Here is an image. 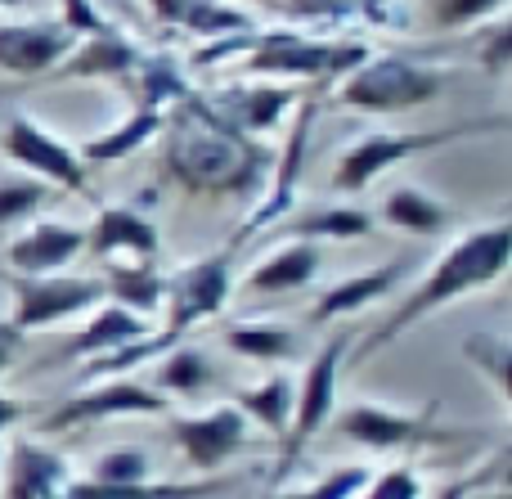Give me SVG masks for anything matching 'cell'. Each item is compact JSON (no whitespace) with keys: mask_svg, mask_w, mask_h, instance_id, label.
Returning a JSON list of instances; mask_svg holds the SVG:
<instances>
[{"mask_svg":"<svg viewBox=\"0 0 512 499\" xmlns=\"http://www.w3.org/2000/svg\"><path fill=\"white\" fill-rule=\"evenodd\" d=\"M153 459L144 455L140 446H117V450H104V455L90 459L86 468V482H99V486H131V482H149L153 477Z\"/></svg>","mask_w":512,"mask_h":499,"instance_id":"34","label":"cell"},{"mask_svg":"<svg viewBox=\"0 0 512 499\" xmlns=\"http://www.w3.org/2000/svg\"><path fill=\"white\" fill-rule=\"evenodd\" d=\"M409 266H414L409 257H391L373 270H360V275H346V279H337V284H328L324 293L315 297V306H310V324H328V320H346V315L369 311L373 302L391 297L405 284Z\"/></svg>","mask_w":512,"mask_h":499,"instance_id":"19","label":"cell"},{"mask_svg":"<svg viewBox=\"0 0 512 499\" xmlns=\"http://www.w3.org/2000/svg\"><path fill=\"white\" fill-rule=\"evenodd\" d=\"M0 5H9V0H0Z\"/></svg>","mask_w":512,"mask_h":499,"instance_id":"44","label":"cell"},{"mask_svg":"<svg viewBox=\"0 0 512 499\" xmlns=\"http://www.w3.org/2000/svg\"><path fill=\"white\" fill-rule=\"evenodd\" d=\"M319 266H324V257H319L315 243H288V248L256 261L248 275H243V293H252V297L301 293V288L319 275Z\"/></svg>","mask_w":512,"mask_h":499,"instance_id":"24","label":"cell"},{"mask_svg":"<svg viewBox=\"0 0 512 499\" xmlns=\"http://www.w3.org/2000/svg\"><path fill=\"white\" fill-rule=\"evenodd\" d=\"M239 477H203V482H131V486H99L86 477H72L63 499H216L234 491Z\"/></svg>","mask_w":512,"mask_h":499,"instance_id":"25","label":"cell"},{"mask_svg":"<svg viewBox=\"0 0 512 499\" xmlns=\"http://www.w3.org/2000/svg\"><path fill=\"white\" fill-rule=\"evenodd\" d=\"M207 108L221 117L230 131L239 135H270L274 126L288 117V108L301 99V86H288V81H230L216 95H203Z\"/></svg>","mask_w":512,"mask_h":499,"instance_id":"13","label":"cell"},{"mask_svg":"<svg viewBox=\"0 0 512 499\" xmlns=\"http://www.w3.org/2000/svg\"><path fill=\"white\" fill-rule=\"evenodd\" d=\"M162 126H167V113L131 108V117H126L122 126H108V131L90 135L77 158L81 162H122V158H131V153H140L149 140H158Z\"/></svg>","mask_w":512,"mask_h":499,"instance_id":"29","label":"cell"},{"mask_svg":"<svg viewBox=\"0 0 512 499\" xmlns=\"http://www.w3.org/2000/svg\"><path fill=\"white\" fill-rule=\"evenodd\" d=\"M364 482H369V468L346 464V468H333V473H324L319 482L297 486V491H283V495H274V499H355V495L364 491Z\"/></svg>","mask_w":512,"mask_h":499,"instance_id":"37","label":"cell"},{"mask_svg":"<svg viewBox=\"0 0 512 499\" xmlns=\"http://www.w3.org/2000/svg\"><path fill=\"white\" fill-rule=\"evenodd\" d=\"M508 0H423V18L436 32H459V27L486 23V18L504 14Z\"/></svg>","mask_w":512,"mask_h":499,"instance_id":"35","label":"cell"},{"mask_svg":"<svg viewBox=\"0 0 512 499\" xmlns=\"http://www.w3.org/2000/svg\"><path fill=\"white\" fill-rule=\"evenodd\" d=\"M45 198H50V185L36 176L0 180V225H14V221H23V216H32Z\"/></svg>","mask_w":512,"mask_h":499,"instance_id":"36","label":"cell"},{"mask_svg":"<svg viewBox=\"0 0 512 499\" xmlns=\"http://www.w3.org/2000/svg\"><path fill=\"white\" fill-rule=\"evenodd\" d=\"M9 297H14L9 324L18 333H36L99 306L104 302V284L81 275H14L9 279Z\"/></svg>","mask_w":512,"mask_h":499,"instance_id":"10","label":"cell"},{"mask_svg":"<svg viewBox=\"0 0 512 499\" xmlns=\"http://www.w3.org/2000/svg\"><path fill=\"white\" fill-rule=\"evenodd\" d=\"M68 482V459L41 441L14 437L0 450V499H63Z\"/></svg>","mask_w":512,"mask_h":499,"instance_id":"14","label":"cell"},{"mask_svg":"<svg viewBox=\"0 0 512 499\" xmlns=\"http://www.w3.org/2000/svg\"><path fill=\"white\" fill-rule=\"evenodd\" d=\"M292 401H297V383H292L288 374H270V378H261V383L243 387V392L234 396V410L248 423H261V428L279 441L283 432H288Z\"/></svg>","mask_w":512,"mask_h":499,"instance_id":"31","label":"cell"},{"mask_svg":"<svg viewBox=\"0 0 512 499\" xmlns=\"http://www.w3.org/2000/svg\"><path fill=\"white\" fill-rule=\"evenodd\" d=\"M477 63L490 72V77H504L508 63H512V27L508 18H499L495 27L477 32Z\"/></svg>","mask_w":512,"mask_h":499,"instance_id":"40","label":"cell"},{"mask_svg":"<svg viewBox=\"0 0 512 499\" xmlns=\"http://www.w3.org/2000/svg\"><path fill=\"white\" fill-rule=\"evenodd\" d=\"M221 378V369H216V360L207 356L198 342H176V347L167 351V356L158 360V369H153V392H162L171 401V396H203L207 387Z\"/></svg>","mask_w":512,"mask_h":499,"instance_id":"27","label":"cell"},{"mask_svg":"<svg viewBox=\"0 0 512 499\" xmlns=\"http://www.w3.org/2000/svg\"><path fill=\"white\" fill-rule=\"evenodd\" d=\"M81 36H72L59 18L36 23H0V72L9 77H50Z\"/></svg>","mask_w":512,"mask_h":499,"instance_id":"15","label":"cell"},{"mask_svg":"<svg viewBox=\"0 0 512 499\" xmlns=\"http://www.w3.org/2000/svg\"><path fill=\"white\" fill-rule=\"evenodd\" d=\"M153 18L162 27H176V32H189V36H234V32H252L256 18L248 9L230 5V0H149Z\"/></svg>","mask_w":512,"mask_h":499,"instance_id":"22","label":"cell"},{"mask_svg":"<svg viewBox=\"0 0 512 499\" xmlns=\"http://www.w3.org/2000/svg\"><path fill=\"white\" fill-rule=\"evenodd\" d=\"M99 284H104V302L126 306L140 320L144 315H158L162 302H167V279L153 266H144V261H113Z\"/></svg>","mask_w":512,"mask_h":499,"instance_id":"28","label":"cell"},{"mask_svg":"<svg viewBox=\"0 0 512 499\" xmlns=\"http://www.w3.org/2000/svg\"><path fill=\"white\" fill-rule=\"evenodd\" d=\"M167 279V302H162V333L185 338L194 324L212 320L225 311V302L234 297V248L230 252H212V257L194 261V266L171 270Z\"/></svg>","mask_w":512,"mask_h":499,"instance_id":"8","label":"cell"},{"mask_svg":"<svg viewBox=\"0 0 512 499\" xmlns=\"http://www.w3.org/2000/svg\"><path fill=\"white\" fill-rule=\"evenodd\" d=\"M0 149H5L9 162H18L45 185H59L68 194H90V171L77 158V149L68 140H59L45 122H36L32 113H9L5 131H0Z\"/></svg>","mask_w":512,"mask_h":499,"instance_id":"9","label":"cell"},{"mask_svg":"<svg viewBox=\"0 0 512 499\" xmlns=\"http://www.w3.org/2000/svg\"><path fill=\"white\" fill-rule=\"evenodd\" d=\"M225 59H243L248 77L265 81L279 77L288 86H301V81H328L342 77V72L360 68L369 59V45L360 41H319V36H306L297 27H252V32H234V36H216L203 50L194 54V63H225Z\"/></svg>","mask_w":512,"mask_h":499,"instance_id":"3","label":"cell"},{"mask_svg":"<svg viewBox=\"0 0 512 499\" xmlns=\"http://www.w3.org/2000/svg\"><path fill=\"white\" fill-rule=\"evenodd\" d=\"M144 333H153L149 320L131 315L126 306H117V302H99V306H90V311H86V324H81V329L63 342V360L108 356V351H117V347H126V342L144 338Z\"/></svg>","mask_w":512,"mask_h":499,"instance_id":"23","label":"cell"},{"mask_svg":"<svg viewBox=\"0 0 512 499\" xmlns=\"http://www.w3.org/2000/svg\"><path fill=\"white\" fill-rule=\"evenodd\" d=\"M86 252V230L68 221H36L5 248L14 275H59L68 261Z\"/></svg>","mask_w":512,"mask_h":499,"instance_id":"20","label":"cell"},{"mask_svg":"<svg viewBox=\"0 0 512 499\" xmlns=\"http://www.w3.org/2000/svg\"><path fill=\"white\" fill-rule=\"evenodd\" d=\"M310 126H315V99L310 104H301V117H297V131L288 135V144H283V153L270 162V194L256 203V212L243 221L239 230V243L252 239V234H265L274 230V225L283 221V216L297 207V180H301V167H306V144H310Z\"/></svg>","mask_w":512,"mask_h":499,"instance_id":"17","label":"cell"},{"mask_svg":"<svg viewBox=\"0 0 512 499\" xmlns=\"http://www.w3.org/2000/svg\"><path fill=\"white\" fill-rule=\"evenodd\" d=\"M221 338L234 356L252 365H283L301 351V333L288 324H230Z\"/></svg>","mask_w":512,"mask_h":499,"instance_id":"32","label":"cell"},{"mask_svg":"<svg viewBox=\"0 0 512 499\" xmlns=\"http://www.w3.org/2000/svg\"><path fill=\"white\" fill-rule=\"evenodd\" d=\"M59 5H63L59 23L68 27L72 36H95V32H104L108 27V18L95 9V0H59Z\"/></svg>","mask_w":512,"mask_h":499,"instance_id":"41","label":"cell"},{"mask_svg":"<svg viewBox=\"0 0 512 499\" xmlns=\"http://www.w3.org/2000/svg\"><path fill=\"white\" fill-rule=\"evenodd\" d=\"M486 131H508V117H490V122H459V126H432V131H378L355 140L351 149H342L333 167V189L342 194H360L369 189L382 171H391L396 162L414 158V153L441 149V144H454L463 135H486Z\"/></svg>","mask_w":512,"mask_h":499,"instance_id":"6","label":"cell"},{"mask_svg":"<svg viewBox=\"0 0 512 499\" xmlns=\"http://www.w3.org/2000/svg\"><path fill=\"white\" fill-rule=\"evenodd\" d=\"M126 90H131V108L167 113L171 104H180V99L189 95V81L171 54H144L140 68H135L131 81H126Z\"/></svg>","mask_w":512,"mask_h":499,"instance_id":"30","label":"cell"},{"mask_svg":"<svg viewBox=\"0 0 512 499\" xmlns=\"http://www.w3.org/2000/svg\"><path fill=\"white\" fill-rule=\"evenodd\" d=\"M378 216L391 230H405V234H414V239H436V234H445L454 225V207L418 185H396L382 198Z\"/></svg>","mask_w":512,"mask_h":499,"instance_id":"26","label":"cell"},{"mask_svg":"<svg viewBox=\"0 0 512 499\" xmlns=\"http://www.w3.org/2000/svg\"><path fill=\"white\" fill-rule=\"evenodd\" d=\"M158 248H162L158 225L126 203L99 207L95 225L86 230V252L90 257H104V261L117 257V261H144V266H153Z\"/></svg>","mask_w":512,"mask_h":499,"instance_id":"18","label":"cell"},{"mask_svg":"<svg viewBox=\"0 0 512 499\" xmlns=\"http://www.w3.org/2000/svg\"><path fill=\"white\" fill-rule=\"evenodd\" d=\"M23 419H27V405L18 401V396H5V392H0V432L18 428Z\"/></svg>","mask_w":512,"mask_h":499,"instance_id":"43","label":"cell"},{"mask_svg":"<svg viewBox=\"0 0 512 499\" xmlns=\"http://www.w3.org/2000/svg\"><path fill=\"white\" fill-rule=\"evenodd\" d=\"M23 338H27V333H18L9 320H0V374H5V369L18 360V351H23Z\"/></svg>","mask_w":512,"mask_h":499,"instance_id":"42","label":"cell"},{"mask_svg":"<svg viewBox=\"0 0 512 499\" xmlns=\"http://www.w3.org/2000/svg\"><path fill=\"white\" fill-rule=\"evenodd\" d=\"M122 414H171V401L162 392H153L140 378H99L86 392H72L68 401H59L54 410H45L41 428L45 432H72L86 423H108Z\"/></svg>","mask_w":512,"mask_h":499,"instance_id":"11","label":"cell"},{"mask_svg":"<svg viewBox=\"0 0 512 499\" xmlns=\"http://www.w3.org/2000/svg\"><path fill=\"white\" fill-rule=\"evenodd\" d=\"M445 86H450V77L441 68H427L405 54H369L360 68L346 72L337 104L369 117H396L432 104L436 95H445Z\"/></svg>","mask_w":512,"mask_h":499,"instance_id":"4","label":"cell"},{"mask_svg":"<svg viewBox=\"0 0 512 499\" xmlns=\"http://www.w3.org/2000/svg\"><path fill=\"white\" fill-rule=\"evenodd\" d=\"M508 257H512V225L504 216L459 234V239L427 266V275L418 279V284H409V293L382 315L378 329L360 342V356H378L387 342L409 333L418 320H427V315L445 311V306L463 302V297H472V293L495 288L508 270Z\"/></svg>","mask_w":512,"mask_h":499,"instance_id":"2","label":"cell"},{"mask_svg":"<svg viewBox=\"0 0 512 499\" xmlns=\"http://www.w3.org/2000/svg\"><path fill=\"white\" fill-rule=\"evenodd\" d=\"M355 347V333L351 329H337L324 347L310 356L306 374L297 383V401H292V419L288 432L279 437V468H274V482L292 477V468L301 464V455L310 450V441L333 423V405H337V378L346 369V356Z\"/></svg>","mask_w":512,"mask_h":499,"instance_id":"5","label":"cell"},{"mask_svg":"<svg viewBox=\"0 0 512 499\" xmlns=\"http://www.w3.org/2000/svg\"><path fill=\"white\" fill-rule=\"evenodd\" d=\"M427 486H423V473L414 464H396V468H382L364 482V491L355 499H423Z\"/></svg>","mask_w":512,"mask_h":499,"instance_id":"38","label":"cell"},{"mask_svg":"<svg viewBox=\"0 0 512 499\" xmlns=\"http://www.w3.org/2000/svg\"><path fill=\"white\" fill-rule=\"evenodd\" d=\"M504 473H508V459H490L486 468H477V473H463L454 477V482H445L436 495H423V499H477L486 486H504Z\"/></svg>","mask_w":512,"mask_h":499,"instance_id":"39","label":"cell"},{"mask_svg":"<svg viewBox=\"0 0 512 499\" xmlns=\"http://www.w3.org/2000/svg\"><path fill=\"white\" fill-rule=\"evenodd\" d=\"M274 234H288L292 243H328V239H364L373 234V212L355 203H310V207H292Z\"/></svg>","mask_w":512,"mask_h":499,"instance_id":"21","label":"cell"},{"mask_svg":"<svg viewBox=\"0 0 512 499\" xmlns=\"http://www.w3.org/2000/svg\"><path fill=\"white\" fill-rule=\"evenodd\" d=\"M0 450H5V446H0Z\"/></svg>","mask_w":512,"mask_h":499,"instance_id":"45","label":"cell"},{"mask_svg":"<svg viewBox=\"0 0 512 499\" xmlns=\"http://www.w3.org/2000/svg\"><path fill=\"white\" fill-rule=\"evenodd\" d=\"M337 432L364 450H427L463 441V432H450L432 419V410H396L382 401H355L333 414Z\"/></svg>","mask_w":512,"mask_h":499,"instance_id":"7","label":"cell"},{"mask_svg":"<svg viewBox=\"0 0 512 499\" xmlns=\"http://www.w3.org/2000/svg\"><path fill=\"white\" fill-rule=\"evenodd\" d=\"M463 360L490 378L499 401L512 405V338L508 333L481 329V333H472V338H463Z\"/></svg>","mask_w":512,"mask_h":499,"instance_id":"33","label":"cell"},{"mask_svg":"<svg viewBox=\"0 0 512 499\" xmlns=\"http://www.w3.org/2000/svg\"><path fill=\"white\" fill-rule=\"evenodd\" d=\"M270 149L261 140L230 131L221 117L207 108L203 95L189 90L176 113H167L162 126V171L180 189L198 198H239L252 194L270 176Z\"/></svg>","mask_w":512,"mask_h":499,"instance_id":"1","label":"cell"},{"mask_svg":"<svg viewBox=\"0 0 512 499\" xmlns=\"http://www.w3.org/2000/svg\"><path fill=\"white\" fill-rule=\"evenodd\" d=\"M144 50L122 32V27L108 23L104 32L81 36L68 50V59L50 72V81H113V86H126L131 72L140 68Z\"/></svg>","mask_w":512,"mask_h":499,"instance_id":"16","label":"cell"},{"mask_svg":"<svg viewBox=\"0 0 512 499\" xmlns=\"http://www.w3.org/2000/svg\"><path fill=\"white\" fill-rule=\"evenodd\" d=\"M167 432H171V446L198 473H216V468H225L234 455H243L252 446V423L234 410V401L198 410V414H176L167 423Z\"/></svg>","mask_w":512,"mask_h":499,"instance_id":"12","label":"cell"}]
</instances>
